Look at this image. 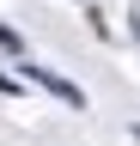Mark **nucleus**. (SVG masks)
<instances>
[{
	"mask_svg": "<svg viewBox=\"0 0 140 146\" xmlns=\"http://www.w3.org/2000/svg\"><path fill=\"white\" fill-rule=\"evenodd\" d=\"M134 140H140V128H134Z\"/></svg>",
	"mask_w": 140,
	"mask_h": 146,
	"instance_id": "obj_2",
	"label": "nucleus"
},
{
	"mask_svg": "<svg viewBox=\"0 0 140 146\" xmlns=\"http://www.w3.org/2000/svg\"><path fill=\"white\" fill-rule=\"evenodd\" d=\"M31 79H37L43 91H55V98H61L67 110H85V91H79L73 79H61V73H43V67H31Z\"/></svg>",
	"mask_w": 140,
	"mask_h": 146,
	"instance_id": "obj_1",
	"label": "nucleus"
}]
</instances>
